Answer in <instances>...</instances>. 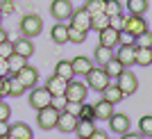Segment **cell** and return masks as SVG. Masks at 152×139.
Wrapping results in <instances>:
<instances>
[{
    "instance_id": "cell-5",
    "label": "cell",
    "mask_w": 152,
    "mask_h": 139,
    "mask_svg": "<svg viewBox=\"0 0 152 139\" xmlns=\"http://www.w3.org/2000/svg\"><path fill=\"white\" fill-rule=\"evenodd\" d=\"M57 119H59V109H55L52 105L37 112V123L41 130H55L57 128Z\"/></svg>"
},
{
    "instance_id": "cell-33",
    "label": "cell",
    "mask_w": 152,
    "mask_h": 139,
    "mask_svg": "<svg viewBox=\"0 0 152 139\" xmlns=\"http://www.w3.org/2000/svg\"><path fill=\"white\" fill-rule=\"evenodd\" d=\"M84 41H86V32L68 25V44H84Z\"/></svg>"
},
{
    "instance_id": "cell-42",
    "label": "cell",
    "mask_w": 152,
    "mask_h": 139,
    "mask_svg": "<svg viewBox=\"0 0 152 139\" xmlns=\"http://www.w3.org/2000/svg\"><path fill=\"white\" fill-rule=\"evenodd\" d=\"M9 114H12L9 105H7L5 101H0V121H9Z\"/></svg>"
},
{
    "instance_id": "cell-6",
    "label": "cell",
    "mask_w": 152,
    "mask_h": 139,
    "mask_svg": "<svg viewBox=\"0 0 152 139\" xmlns=\"http://www.w3.org/2000/svg\"><path fill=\"white\" fill-rule=\"evenodd\" d=\"M73 9L75 7H73L70 0H52V5H50V14L57 23H66L73 16Z\"/></svg>"
},
{
    "instance_id": "cell-24",
    "label": "cell",
    "mask_w": 152,
    "mask_h": 139,
    "mask_svg": "<svg viewBox=\"0 0 152 139\" xmlns=\"http://www.w3.org/2000/svg\"><path fill=\"white\" fill-rule=\"evenodd\" d=\"M100 94H102V98H104V101H109L111 105H116L118 101H123V98H125V96H123V91L118 89V84H116V82H111L107 89H102Z\"/></svg>"
},
{
    "instance_id": "cell-23",
    "label": "cell",
    "mask_w": 152,
    "mask_h": 139,
    "mask_svg": "<svg viewBox=\"0 0 152 139\" xmlns=\"http://www.w3.org/2000/svg\"><path fill=\"white\" fill-rule=\"evenodd\" d=\"M93 130H95V121L93 119H77V126H75L77 137H91Z\"/></svg>"
},
{
    "instance_id": "cell-50",
    "label": "cell",
    "mask_w": 152,
    "mask_h": 139,
    "mask_svg": "<svg viewBox=\"0 0 152 139\" xmlns=\"http://www.w3.org/2000/svg\"><path fill=\"white\" fill-rule=\"evenodd\" d=\"M0 139H9V135H5V137H0Z\"/></svg>"
},
{
    "instance_id": "cell-1",
    "label": "cell",
    "mask_w": 152,
    "mask_h": 139,
    "mask_svg": "<svg viewBox=\"0 0 152 139\" xmlns=\"http://www.w3.org/2000/svg\"><path fill=\"white\" fill-rule=\"evenodd\" d=\"M18 27H20V34H23V37L34 39L43 32V21H41V16H37V14H25V16L20 18Z\"/></svg>"
},
{
    "instance_id": "cell-36",
    "label": "cell",
    "mask_w": 152,
    "mask_h": 139,
    "mask_svg": "<svg viewBox=\"0 0 152 139\" xmlns=\"http://www.w3.org/2000/svg\"><path fill=\"white\" fill-rule=\"evenodd\" d=\"M109 27H114V30L121 32L123 27H125V16H123V14H118V16H109Z\"/></svg>"
},
{
    "instance_id": "cell-41",
    "label": "cell",
    "mask_w": 152,
    "mask_h": 139,
    "mask_svg": "<svg viewBox=\"0 0 152 139\" xmlns=\"http://www.w3.org/2000/svg\"><path fill=\"white\" fill-rule=\"evenodd\" d=\"M50 105H52L55 109H59V112H61V109L66 107V96H52Z\"/></svg>"
},
{
    "instance_id": "cell-37",
    "label": "cell",
    "mask_w": 152,
    "mask_h": 139,
    "mask_svg": "<svg viewBox=\"0 0 152 139\" xmlns=\"http://www.w3.org/2000/svg\"><path fill=\"white\" fill-rule=\"evenodd\" d=\"M9 55H14V41H9V39H7V41H2V44H0V57H2V59H7Z\"/></svg>"
},
{
    "instance_id": "cell-15",
    "label": "cell",
    "mask_w": 152,
    "mask_h": 139,
    "mask_svg": "<svg viewBox=\"0 0 152 139\" xmlns=\"http://www.w3.org/2000/svg\"><path fill=\"white\" fill-rule=\"evenodd\" d=\"M75 126H77V116H73V114H68L66 109H61L55 130H59V132H75Z\"/></svg>"
},
{
    "instance_id": "cell-28",
    "label": "cell",
    "mask_w": 152,
    "mask_h": 139,
    "mask_svg": "<svg viewBox=\"0 0 152 139\" xmlns=\"http://www.w3.org/2000/svg\"><path fill=\"white\" fill-rule=\"evenodd\" d=\"M125 7L129 9V14H139V16H143L150 5H148V0H127Z\"/></svg>"
},
{
    "instance_id": "cell-46",
    "label": "cell",
    "mask_w": 152,
    "mask_h": 139,
    "mask_svg": "<svg viewBox=\"0 0 152 139\" xmlns=\"http://www.w3.org/2000/svg\"><path fill=\"white\" fill-rule=\"evenodd\" d=\"M121 139H145L141 132H125V135H121Z\"/></svg>"
},
{
    "instance_id": "cell-47",
    "label": "cell",
    "mask_w": 152,
    "mask_h": 139,
    "mask_svg": "<svg viewBox=\"0 0 152 139\" xmlns=\"http://www.w3.org/2000/svg\"><path fill=\"white\" fill-rule=\"evenodd\" d=\"M9 135V121H0V137Z\"/></svg>"
},
{
    "instance_id": "cell-35",
    "label": "cell",
    "mask_w": 152,
    "mask_h": 139,
    "mask_svg": "<svg viewBox=\"0 0 152 139\" xmlns=\"http://www.w3.org/2000/svg\"><path fill=\"white\" fill-rule=\"evenodd\" d=\"M134 46L136 48H152V32H143V34H139V37L134 39Z\"/></svg>"
},
{
    "instance_id": "cell-39",
    "label": "cell",
    "mask_w": 152,
    "mask_h": 139,
    "mask_svg": "<svg viewBox=\"0 0 152 139\" xmlns=\"http://www.w3.org/2000/svg\"><path fill=\"white\" fill-rule=\"evenodd\" d=\"M14 9H16V5H14V0H2V2H0V14H5V16H9V14H14Z\"/></svg>"
},
{
    "instance_id": "cell-4",
    "label": "cell",
    "mask_w": 152,
    "mask_h": 139,
    "mask_svg": "<svg viewBox=\"0 0 152 139\" xmlns=\"http://www.w3.org/2000/svg\"><path fill=\"white\" fill-rule=\"evenodd\" d=\"M50 101H52V96H50V91L45 87H34V89H30V96H27V103H30V107L32 109H43V107H48L50 105Z\"/></svg>"
},
{
    "instance_id": "cell-40",
    "label": "cell",
    "mask_w": 152,
    "mask_h": 139,
    "mask_svg": "<svg viewBox=\"0 0 152 139\" xmlns=\"http://www.w3.org/2000/svg\"><path fill=\"white\" fill-rule=\"evenodd\" d=\"M66 112L73 114V116H80V109H82V103H73V101H66Z\"/></svg>"
},
{
    "instance_id": "cell-19",
    "label": "cell",
    "mask_w": 152,
    "mask_h": 139,
    "mask_svg": "<svg viewBox=\"0 0 152 139\" xmlns=\"http://www.w3.org/2000/svg\"><path fill=\"white\" fill-rule=\"evenodd\" d=\"M66 80H61V78H57V75H52V78H48L45 80V84L43 87L50 91V96H64L66 94Z\"/></svg>"
},
{
    "instance_id": "cell-10",
    "label": "cell",
    "mask_w": 152,
    "mask_h": 139,
    "mask_svg": "<svg viewBox=\"0 0 152 139\" xmlns=\"http://www.w3.org/2000/svg\"><path fill=\"white\" fill-rule=\"evenodd\" d=\"M14 75L18 78V82L25 89H34L39 84V71L34 69V66H30V64H25V66H23L18 73H14Z\"/></svg>"
},
{
    "instance_id": "cell-29",
    "label": "cell",
    "mask_w": 152,
    "mask_h": 139,
    "mask_svg": "<svg viewBox=\"0 0 152 139\" xmlns=\"http://www.w3.org/2000/svg\"><path fill=\"white\" fill-rule=\"evenodd\" d=\"M139 132L148 139L152 137V114H143L139 119Z\"/></svg>"
},
{
    "instance_id": "cell-44",
    "label": "cell",
    "mask_w": 152,
    "mask_h": 139,
    "mask_svg": "<svg viewBox=\"0 0 152 139\" xmlns=\"http://www.w3.org/2000/svg\"><path fill=\"white\" fill-rule=\"evenodd\" d=\"M9 75V69H7V59L0 57V78H7Z\"/></svg>"
},
{
    "instance_id": "cell-14",
    "label": "cell",
    "mask_w": 152,
    "mask_h": 139,
    "mask_svg": "<svg viewBox=\"0 0 152 139\" xmlns=\"http://www.w3.org/2000/svg\"><path fill=\"white\" fill-rule=\"evenodd\" d=\"M70 64H73L75 78H84V75H86V73H89V71L95 66V64H93V59H89V57H84V55L73 57V59H70Z\"/></svg>"
},
{
    "instance_id": "cell-20",
    "label": "cell",
    "mask_w": 152,
    "mask_h": 139,
    "mask_svg": "<svg viewBox=\"0 0 152 139\" xmlns=\"http://www.w3.org/2000/svg\"><path fill=\"white\" fill-rule=\"evenodd\" d=\"M34 132L27 123H14L9 126V139H32Z\"/></svg>"
},
{
    "instance_id": "cell-49",
    "label": "cell",
    "mask_w": 152,
    "mask_h": 139,
    "mask_svg": "<svg viewBox=\"0 0 152 139\" xmlns=\"http://www.w3.org/2000/svg\"><path fill=\"white\" fill-rule=\"evenodd\" d=\"M2 84H5V78H0V91H2Z\"/></svg>"
},
{
    "instance_id": "cell-48",
    "label": "cell",
    "mask_w": 152,
    "mask_h": 139,
    "mask_svg": "<svg viewBox=\"0 0 152 139\" xmlns=\"http://www.w3.org/2000/svg\"><path fill=\"white\" fill-rule=\"evenodd\" d=\"M7 39H9L7 30H5V27H0V44H2V41H7Z\"/></svg>"
},
{
    "instance_id": "cell-9",
    "label": "cell",
    "mask_w": 152,
    "mask_h": 139,
    "mask_svg": "<svg viewBox=\"0 0 152 139\" xmlns=\"http://www.w3.org/2000/svg\"><path fill=\"white\" fill-rule=\"evenodd\" d=\"M114 57L123 64V69H129L132 64H136V46L134 44H118V52H114Z\"/></svg>"
},
{
    "instance_id": "cell-43",
    "label": "cell",
    "mask_w": 152,
    "mask_h": 139,
    "mask_svg": "<svg viewBox=\"0 0 152 139\" xmlns=\"http://www.w3.org/2000/svg\"><path fill=\"white\" fill-rule=\"evenodd\" d=\"M118 44H134V37L132 34H129V32H125V30H121L118 32Z\"/></svg>"
},
{
    "instance_id": "cell-13",
    "label": "cell",
    "mask_w": 152,
    "mask_h": 139,
    "mask_svg": "<svg viewBox=\"0 0 152 139\" xmlns=\"http://www.w3.org/2000/svg\"><path fill=\"white\" fill-rule=\"evenodd\" d=\"M27 89L18 82V78L16 75H7L5 78V84H2V91H0V98H5V96H23Z\"/></svg>"
},
{
    "instance_id": "cell-16",
    "label": "cell",
    "mask_w": 152,
    "mask_h": 139,
    "mask_svg": "<svg viewBox=\"0 0 152 139\" xmlns=\"http://www.w3.org/2000/svg\"><path fill=\"white\" fill-rule=\"evenodd\" d=\"M114 112H116L114 105H111L109 101H104V98H100V101L93 105V116H95V119H100V121H109Z\"/></svg>"
},
{
    "instance_id": "cell-38",
    "label": "cell",
    "mask_w": 152,
    "mask_h": 139,
    "mask_svg": "<svg viewBox=\"0 0 152 139\" xmlns=\"http://www.w3.org/2000/svg\"><path fill=\"white\" fill-rule=\"evenodd\" d=\"M77 119H93V121H95V116H93V105L82 103V109H80V116H77Z\"/></svg>"
},
{
    "instance_id": "cell-32",
    "label": "cell",
    "mask_w": 152,
    "mask_h": 139,
    "mask_svg": "<svg viewBox=\"0 0 152 139\" xmlns=\"http://www.w3.org/2000/svg\"><path fill=\"white\" fill-rule=\"evenodd\" d=\"M123 2L121 0H104V14L107 16H118V14H123Z\"/></svg>"
},
{
    "instance_id": "cell-27",
    "label": "cell",
    "mask_w": 152,
    "mask_h": 139,
    "mask_svg": "<svg viewBox=\"0 0 152 139\" xmlns=\"http://www.w3.org/2000/svg\"><path fill=\"white\" fill-rule=\"evenodd\" d=\"M102 69H104V73H107V75L111 78V80H116V78H118V75H121V73H123V64L118 62L116 57H111V59H109V62L104 64Z\"/></svg>"
},
{
    "instance_id": "cell-21",
    "label": "cell",
    "mask_w": 152,
    "mask_h": 139,
    "mask_svg": "<svg viewBox=\"0 0 152 139\" xmlns=\"http://www.w3.org/2000/svg\"><path fill=\"white\" fill-rule=\"evenodd\" d=\"M50 37L55 44H68V23H55L50 30Z\"/></svg>"
},
{
    "instance_id": "cell-12",
    "label": "cell",
    "mask_w": 152,
    "mask_h": 139,
    "mask_svg": "<svg viewBox=\"0 0 152 139\" xmlns=\"http://www.w3.org/2000/svg\"><path fill=\"white\" fill-rule=\"evenodd\" d=\"M129 126H132V121H129V116L127 114H111V119H109V130L111 132H116V135H125V132H129Z\"/></svg>"
},
{
    "instance_id": "cell-34",
    "label": "cell",
    "mask_w": 152,
    "mask_h": 139,
    "mask_svg": "<svg viewBox=\"0 0 152 139\" xmlns=\"http://www.w3.org/2000/svg\"><path fill=\"white\" fill-rule=\"evenodd\" d=\"M84 9H86L91 16H95V14H102V12H104V0H86Z\"/></svg>"
},
{
    "instance_id": "cell-45",
    "label": "cell",
    "mask_w": 152,
    "mask_h": 139,
    "mask_svg": "<svg viewBox=\"0 0 152 139\" xmlns=\"http://www.w3.org/2000/svg\"><path fill=\"white\" fill-rule=\"evenodd\" d=\"M89 139H109V135H107V132H102V130H98V128H95V130H93V135H91Z\"/></svg>"
},
{
    "instance_id": "cell-17",
    "label": "cell",
    "mask_w": 152,
    "mask_h": 139,
    "mask_svg": "<svg viewBox=\"0 0 152 139\" xmlns=\"http://www.w3.org/2000/svg\"><path fill=\"white\" fill-rule=\"evenodd\" d=\"M55 75L61 78V80H66V82H70V80L75 78V71H73L70 59H59V62L55 64Z\"/></svg>"
},
{
    "instance_id": "cell-2",
    "label": "cell",
    "mask_w": 152,
    "mask_h": 139,
    "mask_svg": "<svg viewBox=\"0 0 152 139\" xmlns=\"http://www.w3.org/2000/svg\"><path fill=\"white\" fill-rule=\"evenodd\" d=\"M84 78H86V87H89V89H95L98 94H100L102 89H107L109 84L114 82V80H111L107 73H104V69H102V66H93V69H91Z\"/></svg>"
},
{
    "instance_id": "cell-30",
    "label": "cell",
    "mask_w": 152,
    "mask_h": 139,
    "mask_svg": "<svg viewBox=\"0 0 152 139\" xmlns=\"http://www.w3.org/2000/svg\"><path fill=\"white\" fill-rule=\"evenodd\" d=\"M104 27H109V16H107L104 12H102V14H95V16H91V30L100 32V30H104Z\"/></svg>"
},
{
    "instance_id": "cell-7",
    "label": "cell",
    "mask_w": 152,
    "mask_h": 139,
    "mask_svg": "<svg viewBox=\"0 0 152 139\" xmlns=\"http://www.w3.org/2000/svg\"><path fill=\"white\" fill-rule=\"evenodd\" d=\"M116 84H118V89L123 91V96H132V94H136V89H139V78L134 75L132 71L123 69V73L116 78Z\"/></svg>"
},
{
    "instance_id": "cell-8",
    "label": "cell",
    "mask_w": 152,
    "mask_h": 139,
    "mask_svg": "<svg viewBox=\"0 0 152 139\" xmlns=\"http://www.w3.org/2000/svg\"><path fill=\"white\" fill-rule=\"evenodd\" d=\"M125 32H129L134 39L139 37V34H143V32H148V21L143 18V16H139V14H129L125 18V27H123Z\"/></svg>"
},
{
    "instance_id": "cell-3",
    "label": "cell",
    "mask_w": 152,
    "mask_h": 139,
    "mask_svg": "<svg viewBox=\"0 0 152 139\" xmlns=\"http://www.w3.org/2000/svg\"><path fill=\"white\" fill-rule=\"evenodd\" d=\"M66 101H73V103H86V96H89V87H86V82H82V80H70L68 84H66Z\"/></svg>"
},
{
    "instance_id": "cell-18",
    "label": "cell",
    "mask_w": 152,
    "mask_h": 139,
    "mask_svg": "<svg viewBox=\"0 0 152 139\" xmlns=\"http://www.w3.org/2000/svg\"><path fill=\"white\" fill-rule=\"evenodd\" d=\"M14 52L20 57H25V59H30L32 55H34V44H32L27 37H20L18 41H14Z\"/></svg>"
},
{
    "instance_id": "cell-53",
    "label": "cell",
    "mask_w": 152,
    "mask_h": 139,
    "mask_svg": "<svg viewBox=\"0 0 152 139\" xmlns=\"http://www.w3.org/2000/svg\"><path fill=\"white\" fill-rule=\"evenodd\" d=\"M150 139H152V137H150Z\"/></svg>"
},
{
    "instance_id": "cell-22",
    "label": "cell",
    "mask_w": 152,
    "mask_h": 139,
    "mask_svg": "<svg viewBox=\"0 0 152 139\" xmlns=\"http://www.w3.org/2000/svg\"><path fill=\"white\" fill-rule=\"evenodd\" d=\"M98 34H100V46H107V48H116V46H118V30L104 27V30H100Z\"/></svg>"
},
{
    "instance_id": "cell-11",
    "label": "cell",
    "mask_w": 152,
    "mask_h": 139,
    "mask_svg": "<svg viewBox=\"0 0 152 139\" xmlns=\"http://www.w3.org/2000/svg\"><path fill=\"white\" fill-rule=\"evenodd\" d=\"M70 23L68 25H73V27H77V30H82V32H89L91 30V14L86 12V9H73V16H70Z\"/></svg>"
},
{
    "instance_id": "cell-51",
    "label": "cell",
    "mask_w": 152,
    "mask_h": 139,
    "mask_svg": "<svg viewBox=\"0 0 152 139\" xmlns=\"http://www.w3.org/2000/svg\"><path fill=\"white\" fill-rule=\"evenodd\" d=\"M77 139H89V137H77Z\"/></svg>"
},
{
    "instance_id": "cell-31",
    "label": "cell",
    "mask_w": 152,
    "mask_h": 139,
    "mask_svg": "<svg viewBox=\"0 0 152 139\" xmlns=\"http://www.w3.org/2000/svg\"><path fill=\"white\" fill-rule=\"evenodd\" d=\"M136 64L139 66H150L152 64V48H136Z\"/></svg>"
},
{
    "instance_id": "cell-25",
    "label": "cell",
    "mask_w": 152,
    "mask_h": 139,
    "mask_svg": "<svg viewBox=\"0 0 152 139\" xmlns=\"http://www.w3.org/2000/svg\"><path fill=\"white\" fill-rule=\"evenodd\" d=\"M114 57V48H107V46H95V50H93V59L98 62V66H104V64L109 62Z\"/></svg>"
},
{
    "instance_id": "cell-26",
    "label": "cell",
    "mask_w": 152,
    "mask_h": 139,
    "mask_svg": "<svg viewBox=\"0 0 152 139\" xmlns=\"http://www.w3.org/2000/svg\"><path fill=\"white\" fill-rule=\"evenodd\" d=\"M25 64H27V59H25V57L16 55V52H14V55H9V57H7V69H9V75L18 73V71L23 69Z\"/></svg>"
},
{
    "instance_id": "cell-52",
    "label": "cell",
    "mask_w": 152,
    "mask_h": 139,
    "mask_svg": "<svg viewBox=\"0 0 152 139\" xmlns=\"http://www.w3.org/2000/svg\"><path fill=\"white\" fill-rule=\"evenodd\" d=\"M0 101H2V98H0Z\"/></svg>"
}]
</instances>
